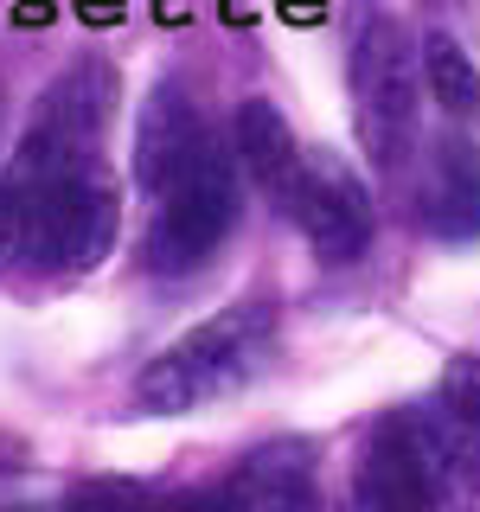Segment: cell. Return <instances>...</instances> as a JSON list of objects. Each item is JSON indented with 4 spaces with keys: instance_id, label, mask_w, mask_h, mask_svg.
<instances>
[{
    "instance_id": "obj_1",
    "label": "cell",
    "mask_w": 480,
    "mask_h": 512,
    "mask_svg": "<svg viewBox=\"0 0 480 512\" xmlns=\"http://www.w3.org/2000/svg\"><path fill=\"white\" fill-rule=\"evenodd\" d=\"M116 231H122V199L96 154L64 160L20 148L13 167L0 173V263L84 276L116 250Z\"/></svg>"
},
{
    "instance_id": "obj_2",
    "label": "cell",
    "mask_w": 480,
    "mask_h": 512,
    "mask_svg": "<svg viewBox=\"0 0 480 512\" xmlns=\"http://www.w3.org/2000/svg\"><path fill=\"white\" fill-rule=\"evenodd\" d=\"M269 340H276V308L269 301H231L212 320H199L192 333H180L135 378V410L186 416V410L218 404V397H231L237 384L256 378V365L269 359Z\"/></svg>"
},
{
    "instance_id": "obj_3",
    "label": "cell",
    "mask_w": 480,
    "mask_h": 512,
    "mask_svg": "<svg viewBox=\"0 0 480 512\" xmlns=\"http://www.w3.org/2000/svg\"><path fill=\"white\" fill-rule=\"evenodd\" d=\"M237 224V148L205 135L180 160L167 186L154 192V224H148V269L154 276H192Z\"/></svg>"
},
{
    "instance_id": "obj_4",
    "label": "cell",
    "mask_w": 480,
    "mask_h": 512,
    "mask_svg": "<svg viewBox=\"0 0 480 512\" xmlns=\"http://www.w3.org/2000/svg\"><path fill=\"white\" fill-rule=\"evenodd\" d=\"M352 96H359V141L372 167L391 180L416 148V52L397 20H372L352 52Z\"/></svg>"
},
{
    "instance_id": "obj_5",
    "label": "cell",
    "mask_w": 480,
    "mask_h": 512,
    "mask_svg": "<svg viewBox=\"0 0 480 512\" xmlns=\"http://www.w3.org/2000/svg\"><path fill=\"white\" fill-rule=\"evenodd\" d=\"M282 212L308 231L320 263H359L365 244H372V192H365L359 173H352L340 154H327V148L301 154Z\"/></svg>"
},
{
    "instance_id": "obj_6",
    "label": "cell",
    "mask_w": 480,
    "mask_h": 512,
    "mask_svg": "<svg viewBox=\"0 0 480 512\" xmlns=\"http://www.w3.org/2000/svg\"><path fill=\"white\" fill-rule=\"evenodd\" d=\"M423 442L436 455L442 493L455 512H480V359L455 352L436 378V397L416 410Z\"/></svg>"
},
{
    "instance_id": "obj_7",
    "label": "cell",
    "mask_w": 480,
    "mask_h": 512,
    "mask_svg": "<svg viewBox=\"0 0 480 512\" xmlns=\"http://www.w3.org/2000/svg\"><path fill=\"white\" fill-rule=\"evenodd\" d=\"M442 506L448 493H442V474H436V455L423 442L416 410L378 416L359 455V512H442Z\"/></svg>"
},
{
    "instance_id": "obj_8",
    "label": "cell",
    "mask_w": 480,
    "mask_h": 512,
    "mask_svg": "<svg viewBox=\"0 0 480 512\" xmlns=\"http://www.w3.org/2000/svg\"><path fill=\"white\" fill-rule=\"evenodd\" d=\"M122 103V84L103 58H77L71 71H58V84L39 96V116H32L20 148H39V154H64V160H84L96 154L109 116Z\"/></svg>"
},
{
    "instance_id": "obj_9",
    "label": "cell",
    "mask_w": 480,
    "mask_h": 512,
    "mask_svg": "<svg viewBox=\"0 0 480 512\" xmlns=\"http://www.w3.org/2000/svg\"><path fill=\"white\" fill-rule=\"evenodd\" d=\"M218 512H320V487H314V448L282 436L250 448L231 468L218 493Z\"/></svg>"
},
{
    "instance_id": "obj_10",
    "label": "cell",
    "mask_w": 480,
    "mask_h": 512,
    "mask_svg": "<svg viewBox=\"0 0 480 512\" xmlns=\"http://www.w3.org/2000/svg\"><path fill=\"white\" fill-rule=\"evenodd\" d=\"M205 135H212V122L199 116V103H192L180 84H160L148 103H141V128H135V180H141V192L154 199Z\"/></svg>"
},
{
    "instance_id": "obj_11",
    "label": "cell",
    "mask_w": 480,
    "mask_h": 512,
    "mask_svg": "<svg viewBox=\"0 0 480 512\" xmlns=\"http://www.w3.org/2000/svg\"><path fill=\"white\" fill-rule=\"evenodd\" d=\"M416 205H423V224L442 244L480 237V148L474 141H442V148L429 154Z\"/></svg>"
},
{
    "instance_id": "obj_12",
    "label": "cell",
    "mask_w": 480,
    "mask_h": 512,
    "mask_svg": "<svg viewBox=\"0 0 480 512\" xmlns=\"http://www.w3.org/2000/svg\"><path fill=\"white\" fill-rule=\"evenodd\" d=\"M231 148H237V167H244L269 199H288L295 167H301V148H295V135H288V122H282L276 103L250 96V103L237 109V122H231Z\"/></svg>"
},
{
    "instance_id": "obj_13",
    "label": "cell",
    "mask_w": 480,
    "mask_h": 512,
    "mask_svg": "<svg viewBox=\"0 0 480 512\" xmlns=\"http://www.w3.org/2000/svg\"><path fill=\"white\" fill-rule=\"evenodd\" d=\"M64 512H218V500L141 487V480H84V487H71Z\"/></svg>"
},
{
    "instance_id": "obj_14",
    "label": "cell",
    "mask_w": 480,
    "mask_h": 512,
    "mask_svg": "<svg viewBox=\"0 0 480 512\" xmlns=\"http://www.w3.org/2000/svg\"><path fill=\"white\" fill-rule=\"evenodd\" d=\"M423 84L455 122H480V71L448 32H436V39L423 45Z\"/></svg>"
},
{
    "instance_id": "obj_15",
    "label": "cell",
    "mask_w": 480,
    "mask_h": 512,
    "mask_svg": "<svg viewBox=\"0 0 480 512\" xmlns=\"http://www.w3.org/2000/svg\"><path fill=\"white\" fill-rule=\"evenodd\" d=\"M0 512H39V506H0Z\"/></svg>"
}]
</instances>
